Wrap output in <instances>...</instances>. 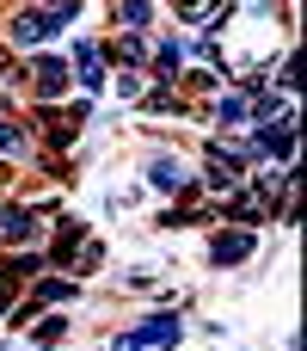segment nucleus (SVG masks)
Here are the masks:
<instances>
[{"label": "nucleus", "mask_w": 307, "mask_h": 351, "mask_svg": "<svg viewBox=\"0 0 307 351\" xmlns=\"http://www.w3.org/2000/svg\"><path fill=\"white\" fill-rule=\"evenodd\" d=\"M123 346H178V321H172V315H154V321H142Z\"/></svg>", "instance_id": "nucleus-1"}, {"label": "nucleus", "mask_w": 307, "mask_h": 351, "mask_svg": "<svg viewBox=\"0 0 307 351\" xmlns=\"http://www.w3.org/2000/svg\"><path fill=\"white\" fill-rule=\"evenodd\" d=\"M252 253V234H222L215 241V265H234V259H246Z\"/></svg>", "instance_id": "nucleus-2"}, {"label": "nucleus", "mask_w": 307, "mask_h": 351, "mask_svg": "<svg viewBox=\"0 0 307 351\" xmlns=\"http://www.w3.org/2000/svg\"><path fill=\"white\" fill-rule=\"evenodd\" d=\"M49 31H55V19H43V12H25L18 19V43H43Z\"/></svg>", "instance_id": "nucleus-3"}, {"label": "nucleus", "mask_w": 307, "mask_h": 351, "mask_svg": "<svg viewBox=\"0 0 307 351\" xmlns=\"http://www.w3.org/2000/svg\"><path fill=\"white\" fill-rule=\"evenodd\" d=\"M37 93H62V68H55V62L37 68Z\"/></svg>", "instance_id": "nucleus-4"}, {"label": "nucleus", "mask_w": 307, "mask_h": 351, "mask_svg": "<svg viewBox=\"0 0 307 351\" xmlns=\"http://www.w3.org/2000/svg\"><path fill=\"white\" fill-rule=\"evenodd\" d=\"M154 185H160V191H178L185 179H178V167H172V160H160V167H154Z\"/></svg>", "instance_id": "nucleus-5"}]
</instances>
